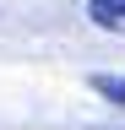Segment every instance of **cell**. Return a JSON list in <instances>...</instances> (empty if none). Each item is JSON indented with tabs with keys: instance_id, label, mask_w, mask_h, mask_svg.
I'll list each match as a JSON object with an SVG mask.
<instances>
[{
	"instance_id": "obj_2",
	"label": "cell",
	"mask_w": 125,
	"mask_h": 130,
	"mask_svg": "<svg viewBox=\"0 0 125 130\" xmlns=\"http://www.w3.org/2000/svg\"><path fill=\"white\" fill-rule=\"evenodd\" d=\"M92 92H98V98H109V103H120V108H125V76H103V71H98V76H92Z\"/></svg>"
},
{
	"instance_id": "obj_1",
	"label": "cell",
	"mask_w": 125,
	"mask_h": 130,
	"mask_svg": "<svg viewBox=\"0 0 125 130\" xmlns=\"http://www.w3.org/2000/svg\"><path fill=\"white\" fill-rule=\"evenodd\" d=\"M87 22L98 32H125V0H87Z\"/></svg>"
}]
</instances>
